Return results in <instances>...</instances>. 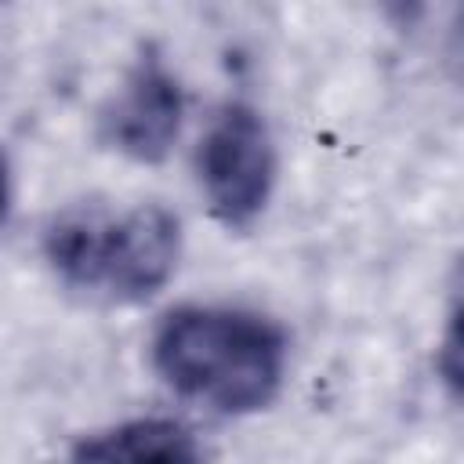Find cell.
I'll list each match as a JSON object with an SVG mask.
<instances>
[{"label":"cell","instance_id":"1","mask_svg":"<svg viewBox=\"0 0 464 464\" xmlns=\"http://www.w3.org/2000/svg\"><path fill=\"white\" fill-rule=\"evenodd\" d=\"M152 366L181 399L218 413H254L283 384L286 334L250 308L181 304L152 334Z\"/></svg>","mask_w":464,"mask_h":464},{"label":"cell","instance_id":"2","mask_svg":"<svg viewBox=\"0 0 464 464\" xmlns=\"http://www.w3.org/2000/svg\"><path fill=\"white\" fill-rule=\"evenodd\" d=\"M40 246L65 286L109 301H145L178 268L181 221L160 203L130 210L72 203L44 225Z\"/></svg>","mask_w":464,"mask_h":464},{"label":"cell","instance_id":"3","mask_svg":"<svg viewBox=\"0 0 464 464\" xmlns=\"http://www.w3.org/2000/svg\"><path fill=\"white\" fill-rule=\"evenodd\" d=\"M196 174L225 228L254 225L276 188V141L265 116L246 102H225L199 138Z\"/></svg>","mask_w":464,"mask_h":464},{"label":"cell","instance_id":"4","mask_svg":"<svg viewBox=\"0 0 464 464\" xmlns=\"http://www.w3.org/2000/svg\"><path fill=\"white\" fill-rule=\"evenodd\" d=\"M185 94L156 47H145L123 87L102 109V138L109 149L138 163H160L178 141Z\"/></svg>","mask_w":464,"mask_h":464},{"label":"cell","instance_id":"5","mask_svg":"<svg viewBox=\"0 0 464 464\" xmlns=\"http://www.w3.org/2000/svg\"><path fill=\"white\" fill-rule=\"evenodd\" d=\"M72 464H203V446L174 417H138L83 439Z\"/></svg>","mask_w":464,"mask_h":464},{"label":"cell","instance_id":"6","mask_svg":"<svg viewBox=\"0 0 464 464\" xmlns=\"http://www.w3.org/2000/svg\"><path fill=\"white\" fill-rule=\"evenodd\" d=\"M439 377L450 388V395L464 402V261L457 265L453 301H450L446 330L439 341Z\"/></svg>","mask_w":464,"mask_h":464},{"label":"cell","instance_id":"7","mask_svg":"<svg viewBox=\"0 0 464 464\" xmlns=\"http://www.w3.org/2000/svg\"><path fill=\"white\" fill-rule=\"evenodd\" d=\"M450 65H453L457 80L464 83V11H457V22L450 29Z\"/></svg>","mask_w":464,"mask_h":464}]
</instances>
